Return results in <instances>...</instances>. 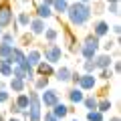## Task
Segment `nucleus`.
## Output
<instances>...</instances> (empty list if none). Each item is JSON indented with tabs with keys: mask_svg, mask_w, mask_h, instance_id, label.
<instances>
[{
	"mask_svg": "<svg viewBox=\"0 0 121 121\" xmlns=\"http://www.w3.org/2000/svg\"><path fill=\"white\" fill-rule=\"evenodd\" d=\"M67 18H69L71 26H87L89 20L93 18V12H91V4H83V2H69V8H67Z\"/></svg>",
	"mask_w": 121,
	"mask_h": 121,
	"instance_id": "obj_1",
	"label": "nucleus"
},
{
	"mask_svg": "<svg viewBox=\"0 0 121 121\" xmlns=\"http://www.w3.org/2000/svg\"><path fill=\"white\" fill-rule=\"evenodd\" d=\"M43 117V105H40L39 91H30L28 93V119L26 121H40Z\"/></svg>",
	"mask_w": 121,
	"mask_h": 121,
	"instance_id": "obj_2",
	"label": "nucleus"
},
{
	"mask_svg": "<svg viewBox=\"0 0 121 121\" xmlns=\"http://www.w3.org/2000/svg\"><path fill=\"white\" fill-rule=\"evenodd\" d=\"M40 52H43V60L51 63V65H56V63H60V59H63V47L56 44V43L44 44V48H40Z\"/></svg>",
	"mask_w": 121,
	"mask_h": 121,
	"instance_id": "obj_3",
	"label": "nucleus"
},
{
	"mask_svg": "<svg viewBox=\"0 0 121 121\" xmlns=\"http://www.w3.org/2000/svg\"><path fill=\"white\" fill-rule=\"evenodd\" d=\"M39 97H40V105H43L44 109H52V107H55V105L60 101L59 91H56V89H52V87H47L44 91H40V93H39Z\"/></svg>",
	"mask_w": 121,
	"mask_h": 121,
	"instance_id": "obj_4",
	"label": "nucleus"
},
{
	"mask_svg": "<svg viewBox=\"0 0 121 121\" xmlns=\"http://www.w3.org/2000/svg\"><path fill=\"white\" fill-rule=\"evenodd\" d=\"M14 20V12H12V4H10V0H2L0 2V28L4 30L12 24Z\"/></svg>",
	"mask_w": 121,
	"mask_h": 121,
	"instance_id": "obj_5",
	"label": "nucleus"
},
{
	"mask_svg": "<svg viewBox=\"0 0 121 121\" xmlns=\"http://www.w3.org/2000/svg\"><path fill=\"white\" fill-rule=\"evenodd\" d=\"M63 39H65V44H67V51L71 55H79V48H81V43L77 40V36L73 35L71 28H63Z\"/></svg>",
	"mask_w": 121,
	"mask_h": 121,
	"instance_id": "obj_6",
	"label": "nucleus"
},
{
	"mask_svg": "<svg viewBox=\"0 0 121 121\" xmlns=\"http://www.w3.org/2000/svg\"><path fill=\"white\" fill-rule=\"evenodd\" d=\"M77 87L83 89L85 93H87V91H93L97 87V77H95V75H91V73H81V79H79Z\"/></svg>",
	"mask_w": 121,
	"mask_h": 121,
	"instance_id": "obj_7",
	"label": "nucleus"
},
{
	"mask_svg": "<svg viewBox=\"0 0 121 121\" xmlns=\"http://www.w3.org/2000/svg\"><path fill=\"white\" fill-rule=\"evenodd\" d=\"M47 30V22L43 20V18H36L32 16L30 18V24H28V32L32 36H43V32Z\"/></svg>",
	"mask_w": 121,
	"mask_h": 121,
	"instance_id": "obj_8",
	"label": "nucleus"
},
{
	"mask_svg": "<svg viewBox=\"0 0 121 121\" xmlns=\"http://www.w3.org/2000/svg\"><path fill=\"white\" fill-rule=\"evenodd\" d=\"M109 30H111V26H109V22L103 20V18H99V20L93 22V35H95L97 39H105V36H109Z\"/></svg>",
	"mask_w": 121,
	"mask_h": 121,
	"instance_id": "obj_9",
	"label": "nucleus"
},
{
	"mask_svg": "<svg viewBox=\"0 0 121 121\" xmlns=\"http://www.w3.org/2000/svg\"><path fill=\"white\" fill-rule=\"evenodd\" d=\"M93 60H95V67H97V71H101V69H111L113 56H111V52H97Z\"/></svg>",
	"mask_w": 121,
	"mask_h": 121,
	"instance_id": "obj_10",
	"label": "nucleus"
},
{
	"mask_svg": "<svg viewBox=\"0 0 121 121\" xmlns=\"http://www.w3.org/2000/svg\"><path fill=\"white\" fill-rule=\"evenodd\" d=\"M35 73H36V77H48L51 79L52 75H55V65L47 63V60H40L39 65L35 67Z\"/></svg>",
	"mask_w": 121,
	"mask_h": 121,
	"instance_id": "obj_11",
	"label": "nucleus"
},
{
	"mask_svg": "<svg viewBox=\"0 0 121 121\" xmlns=\"http://www.w3.org/2000/svg\"><path fill=\"white\" fill-rule=\"evenodd\" d=\"M24 59H26V51H24L22 47H18V44H14V47H12V52H10V56H8L6 60H8L10 65H20Z\"/></svg>",
	"mask_w": 121,
	"mask_h": 121,
	"instance_id": "obj_12",
	"label": "nucleus"
},
{
	"mask_svg": "<svg viewBox=\"0 0 121 121\" xmlns=\"http://www.w3.org/2000/svg\"><path fill=\"white\" fill-rule=\"evenodd\" d=\"M85 95H87V93L83 89H79V87H71V89L67 91V97H69L71 105H81L83 99H85Z\"/></svg>",
	"mask_w": 121,
	"mask_h": 121,
	"instance_id": "obj_13",
	"label": "nucleus"
},
{
	"mask_svg": "<svg viewBox=\"0 0 121 121\" xmlns=\"http://www.w3.org/2000/svg\"><path fill=\"white\" fill-rule=\"evenodd\" d=\"M81 44H83V47H87V48H91V51H95V52L101 51V39H97L93 32L85 35V39L81 40Z\"/></svg>",
	"mask_w": 121,
	"mask_h": 121,
	"instance_id": "obj_14",
	"label": "nucleus"
},
{
	"mask_svg": "<svg viewBox=\"0 0 121 121\" xmlns=\"http://www.w3.org/2000/svg\"><path fill=\"white\" fill-rule=\"evenodd\" d=\"M71 73H73V69L67 67V65H63V67H59V69H55V79L59 83H69Z\"/></svg>",
	"mask_w": 121,
	"mask_h": 121,
	"instance_id": "obj_15",
	"label": "nucleus"
},
{
	"mask_svg": "<svg viewBox=\"0 0 121 121\" xmlns=\"http://www.w3.org/2000/svg\"><path fill=\"white\" fill-rule=\"evenodd\" d=\"M26 81H22V79H16V77H10V81H8V89L12 91V93H24L26 91Z\"/></svg>",
	"mask_w": 121,
	"mask_h": 121,
	"instance_id": "obj_16",
	"label": "nucleus"
},
{
	"mask_svg": "<svg viewBox=\"0 0 121 121\" xmlns=\"http://www.w3.org/2000/svg\"><path fill=\"white\" fill-rule=\"evenodd\" d=\"M43 36H44V43H47V44L56 43V40H59V36H60V30L55 28V26H47V30L43 32Z\"/></svg>",
	"mask_w": 121,
	"mask_h": 121,
	"instance_id": "obj_17",
	"label": "nucleus"
},
{
	"mask_svg": "<svg viewBox=\"0 0 121 121\" xmlns=\"http://www.w3.org/2000/svg\"><path fill=\"white\" fill-rule=\"evenodd\" d=\"M26 60H28L32 67H36L43 60V52H40V48H28L26 51Z\"/></svg>",
	"mask_w": 121,
	"mask_h": 121,
	"instance_id": "obj_18",
	"label": "nucleus"
},
{
	"mask_svg": "<svg viewBox=\"0 0 121 121\" xmlns=\"http://www.w3.org/2000/svg\"><path fill=\"white\" fill-rule=\"evenodd\" d=\"M35 12H36V18H43V20H48V18L55 16L52 8H51V6H44V4H36Z\"/></svg>",
	"mask_w": 121,
	"mask_h": 121,
	"instance_id": "obj_19",
	"label": "nucleus"
},
{
	"mask_svg": "<svg viewBox=\"0 0 121 121\" xmlns=\"http://www.w3.org/2000/svg\"><path fill=\"white\" fill-rule=\"evenodd\" d=\"M51 113L60 121V119H65V117L69 115V105H65V103H60V101H59V103H56L55 107L51 109Z\"/></svg>",
	"mask_w": 121,
	"mask_h": 121,
	"instance_id": "obj_20",
	"label": "nucleus"
},
{
	"mask_svg": "<svg viewBox=\"0 0 121 121\" xmlns=\"http://www.w3.org/2000/svg\"><path fill=\"white\" fill-rule=\"evenodd\" d=\"M30 14L28 12H16V16H14V20H16V24H18V28H28V24H30Z\"/></svg>",
	"mask_w": 121,
	"mask_h": 121,
	"instance_id": "obj_21",
	"label": "nucleus"
},
{
	"mask_svg": "<svg viewBox=\"0 0 121 121\" xmlns=\"http://www.w3.org/2000/svg\"><path fill=\"white\" fill-rule=\"evenodd\" d=\"M97 99L99 97H95L93 93H89V95H85V99H83V107L87 109V111H93V109H97Z\"/></svg>",
	"mask_w": 121,
	"mask_h": 121,
	"instance_id": "obj_22",
	"label": "nucleus"
},
{
	"mask_svg": "<svg viewBox=\"0 0 121 121\" xmlns=\"http://www.w3.org/2000/svg\"><path fill=\"white\" fill-rule=\"evenodd\" d=\"M51 8H52L55 14H65L67 8H69V0H55Z\"/></svg>",
	"mask_w": 121,
	"mask_h": 121,
	"instance_id": "obj_23",
	"label": "nucleus"
},
{
	"mask_svg": "<svg viewBox=\"0 0 121 121\" xmlns=\"http://www.w3.org/2000/svg\"><path fill=\"white\" fill-rule=\"evenodd\" d=\"M30 85H32V89H35V91H39V93H40V91H44L48 87V77H36Z\"/></svg>",
	"mask_w": 121,
	"mask_h": 121,
	"instance_id": "obj_24",
	"label": "nucleus"
},
{
	"mask_svg": "<svg viewBox=\"0 0 121 121\" xmlns=\"http://www.w3.org/2000/svg\"><path fill=\"white\" fill-rule=\"evenodd\" d=\"M12 101L18 105V109H28V93H26V91L24 93H18Z\"/></svg>",
	"mask_w": 121,
	"mask_h": 121,
	"instance_id": "obj_25",
	"label": "nucleus"
},
{
	"mask_svg": "<svg viewBox=\"0 0 121 121\" xmlns=\"http://www.w3.org/2000/svg\"><path fill=\"white\" fill-rule=\"evenodd\" d=\"M113 107V103H111V99L109 97H103V99H97V111H101V113H109V109Z\"/></svg>",
	"mask_w": 121,
	"mask_h": 121,
	"instance_id": "obj_26",
	"label": "nucleus"
},
{
	"mask_svg": "<svg viewBox=\"0 0 121 121\" xmlns=\"http://www.w3.org/2000/svg\"><path fill=\"white\" fill-rule=\"evenodd\" d=\"M0 75L2 77H12V65H10L6 59H0Z\"/></svg>",
	"mask_w": 121,
	"mask_h": 121,
	"instance_id": "obj_27",
	"label": "nucleus"
},
{
	"mask_svg": "<svg viewBox=\"0 0 121 121\" xmlns=\"http://www.w3.org/2000/svg\"><path fill=\"white\" fill-rule=\"evenodd\" d=\"M0 43L14 44V43H16V35H14L12 30H2V35H0Z\"/></svg>",
	"mask_w": 121,
	"mask_h": 121,
	"instance_id": "obj_28",
	"label": "nucleus"
},
{
	"mask_svg": "<svg viewBox=\"0 0 121 121\" xmlns=\"http://www.w3.org/2000/svg\"><path fill=\"white\" fill-rule=\"evenodd\" d=\"M97 67H95V60L93 59H83V73H91V75H95Z\"/></svg>",
	"mask_w": 121,
	"mask_h": 121,
	"instance_id": "obj_29",
	"label": "nucleus"
},
{
	"mask_svg": "<svg viewBox=\"0 0 121 121\" xmlns=\"http://www.w3.org/2000/svg\"><path fill=\"white\" fill-rule=\"evenodd\" d=\"M87 121H105V113L97 111V109H93V111H87Z\"/></svg>",
	"mask_w": 121,
	"mask_h": 121,
	"instance_id": "obj_30",
	"label": "nucleus"
},
{
	"mask_svg": "<svg viewBox=\"0 0 121 121\" xmlns=\"http://www.w3.org/2000/svg\"><path fill=\"white\" fill-rule=\"evenodd\" d=\"M14 44H6V43H0V59H8L10 52H12Z\"/></svg>",
	"mask_w": 121,
	"mask_h": 121,
	"instance_id": "obj_31",
	"label": "nucleus"
},
{
	"mask_svg": "<svg viewBox=\"0 0 121 121\" xmlns=\"http://www.w3.org/2000/svg\"><path fill=\"white\" fill-rule=\"evenodd\" d=\"M79 55H81L83 59H95V55H97V52H95V51H91V48H87V47H83V44H81V48H79Z\"/></svg>",
	"mask_w": 121,
	"mask_h": 121,
	"instance_id": "obj_32",
	"label": "nucleus"
},
{
	"mask_svg": "<svg viewBox=\"0 0 121 121\" xmlns=\"http://www.w3.org/2000/svg\"><path fill=\"white\" fill-rule=\"evenodd\" d=\"M12 77L22 79V81H24V79H26V73L22 71V67H20V65H12Z\"/></svg>",
	"mask_w": 121,
	"mask_h": 121,
	"instance_id": "obj_33",
	"label": "nucleus"
},
{
	"mask_svg": "<svg viewBox=\"0 0 121 121\" xmlns=\"http://www.w3.org/2000/svg\"><path fill=\"white\" fill-rule=\"evenodd\" d=\"M117 44H119L117 40H105V43H101V48H103V52H111Z\"/></svg>",
	"mask_w": 121,
	"mask_h": 121,
	"instance_id": "obj_34",
	"label": "nucleus"
},
{
	"mask_svg": "<svg viewBox=\"0 0 121 121\" xmlns=\"http://www.w3.org/2000/svg\"><path fill=\"white\" fill-rule=\"evenodd\" d=\"M115 75H113V71L111 69H101L99 71V79L101 81H109V79H113Z\"/></svg>",
	"mask_w": 121,
	"mask_h": 121,
	"instance_id": "obj_35",
	"label": "nucleus"
},
{
	"mask_svg": "<svg viewBox=\"0 0 121 121\" xmlns=\"http://www.w3.org/2000/svg\"><path fill=\"white\" fill-rule=\"evenodd\" d=\"M105 12L113 14V16H119V2H115V4H107V6H105Z\"/></svg>",
	"mask_w": 121,
	"mask_h": 121,
	"instance_id": "obj_36",
	"label": "nucleus"
},
{
	"mask_svg": "<svg viewBox=\"0 0 121 121\" xmlns=\"http://www.w3.org/2000/svg\"><path fill=\"white\" fill-rule=\"evenodd\" d=\"M30 43H32V35H30V32H26V35H22V36H20V44H18V47L24 48V47H28Z\"/></svg>",
	"mask_w": 121,
	"mask_h": 121,
	"instance_id": "obj_37",
	"label": "nucleus"
},
{
	"mask_svg": "<svg viewBox=\"0 0 121 121\" xmlns=\"http://www.w3.org/2000/svg\"><path fill=\"white\" fill-rule=\"evenodd\" d=\"M79 79H81V73H79V71H73V73H71V79H69V83H71L73 87H77Z\"/></svg>",
	"mask_w": 121,
	"mask_h": 121,
	"instance_id": "obj_38",
	"label": "nucleus"
},
{
	"mask_svg": "<svg viewBox=\"0 0 121 121\" xmlns=\"http://www.w3.org/2000/svg\"><path fill=\"white\" fill-rule=\"evenodd\" d=\"M40 121H59V119H56V117L51 113V109H47V111H44V115L40 117Z\"/></svg>",
	"mask_w": 121,
	"mask_h": 121,
	"instance_id": "obj_39",
	"label": "nucleus"
},
{
	"mask_svg": "<svg viewBox=\"0 0 121 121\" xmlns=\"http://www.w3.org/2000/svg\"><path fill=\"white\" fill-rule=\"evenodd\" d=\"M8 111H10V115H18V113H20V109H18V105L14 103V101H8Z\"/></svg>",
	"mask_w": 121,
	"mask_h": 121,
	"instance_id": "obj_40",
	"label": "nucleus"
},
{
	"mask_svg": "<svg viewBox=\"0 0 121 121\" xmlns=\"http://www.w3.org/2000/svg\"><path fill=\"white\" fill-rule=\"evenodd\" d=\"M8 101H10V93H8V91H0V105H2V103H8Z\"/></svg>",
	"mask_w": 121,
	"mask_h": 121,
	"instance_id": "obj_41",
	"label": "nucleus"
},
{
	"mask_svg": "<svg viewBox=\"0 0 121 121\" xmlns=\"http://www.w3.org/2000/svg\"><path fill=\"white\" fill-rule=\"evenodd\" d=\"M111 30L115 32V36H119V32H121V26H119V24H113V26H111Z\"/></svg>",
	"mask_w": 121,
	"mask_h": 121,
	"instance_id": "obj_42",
	"label": "nucleus"
},
{
	"mask_svg": "<svg viewBox=\"0 0 121 121\" xmlns=\"http://www.w3.org/2000/svg\"><path fill=\"white\" fill-rule=\"evenodd\" d=\"M52 2L55 0H40V4H44V6H52Z\"/></svg>",
	"mask_w": 121,
	"mask_h": 121,
	"instance_id": "obj_43",
	"label": "nucleus"
},
{
	"mask_svg": "<svg viewBox=\"0 0 121 121\" xmlns=\"http://www.w3.org/2000/svg\"><path fill=\"white\" fill-rule=\"evenodd\" d=\"M6 87H8V83H6V81H0V91H4Z\"/></svg>",
	"mask_w": 121,
	"mask_h": 121,
	"instance_id": "obj_44",
	"label": "nucleus"
},
{
	"mask_svg": "<svg viewBox=\"0 0 121 121\" xmlns=\"http://www.w3.org/2000/svg\"><path fill=\"white\" fill-rule=\"evenodd\" d=\"M6 121H22V119H18V115H10V119H6Z\"/></svg>",
	"mask_w": 121,
	"mask_h": 121,
	"instance_id": "obj_45",
	"label": "nucleus"
},
{
	"mask_svg": "<svg viewBox=\"0 0 121 121\" xmlns=\"http://www.w3.org/2000/svg\"><path fill=\"white\" fill-rule=\"evenodd\" d=\"M109 121H121V119H119V115H111V117H109Z\"/></svg>",
	"mask_w": 121,
	"mask_h": 121,
	"instance_id": "obj_46",
	"label": "nucleus"
},
{
	"mask_svg": "<svg viewBox=\"0 0 121 121\" xmlns=\"http://www.w3.org/2000/svg\"><path fill=\"white\" fill-rule=\"evenodd\" d=\"M105 4H115V2H119V0H103Z\"/></svg>",
	"mask_w": 121,
	"mask_h": 121,
	"instance_id": "obj_47",
	"label": "nucleus"
},
{
	"mask_svg": "<svg viewBox=\"0 0 121 121\" xmlns=\"http://www.w3.org/2000/svg\"><path fill=\"white\" fill-rule=\"evenodd\" d=\"M77 2H83V4H91L93 0H77Z\"/></svg>",
	"mask_w": 121,
	"mask_h": 121,
	"instance_id": "obj_48",
	"label": "nucleus"
},
{
	"mask_svg": "<svg viewBox=\"0 0 121 121\" xmlns=\"http://www.w3.org/2000/svg\"><path fill=\"white\" fill-rule=\"evenodd\" d=\"M0 121H6V119H4V113H2V111H0Z\"/></svg>",
	"mask_w": 121,
	"mask_h": 121,
	"instance_id": "obj_49",
	"label": "nucleus"
},
{
	"mask_svg": "<svg viewBox=\"0 0 121 121\" xmlns=\"http://www.w3.org/2000/svg\"><path fill=\"white\" fill-rule=\"evenodd\" d=\"M20 2H22V4H26V2H28V4H30V0H20Z\"/></svg>",
	"mask_w": 121,
	"mask_h": 121,
	"instance_id": "obj_50",
	"label": "nucleus"
},
{
	"mask_svg": "<svg viewBox=\"0 0 121 121\" xmlns=\"http://www.w3.org/2000/svg\"><path fill=\"white\" fill-rule=\"evenodd\" d=\"M71 121H79V119H71Z\"/></svg>",
	"mask_w": 121,
	"mask_h": 121,
	"instance_id": "obj_51",
	"label": "nucleus"
},
{
	"mask_svg": "<svg viewBox=\"0 0 121 121\" xmlns=\"http://www.w3.org/2000/svg\"><path fill=\"white\" fill-rule=\"evenodd\" d=\"M0 35H2V28H0Z\"/></svg>",
	"mask_w": 121,
	"mask_h": 121,
	"instance_id": "obj_52",
	"label": "nucleus"
},
{
	"mask_svg": "<svg viewBox=\"0 0 121 121\" xmlns=\"http://www.w3.org/2000/svg\"><path fill=\"white\" fill-rule=\"evenodd\" d=\"M69 2H73V0H69Z\"/></svg>",
	"mask_w": 121,
	"mask_h": 121,
	"instance_id": "obj_53",
	"label": "nucleus"
}]
</instances>
